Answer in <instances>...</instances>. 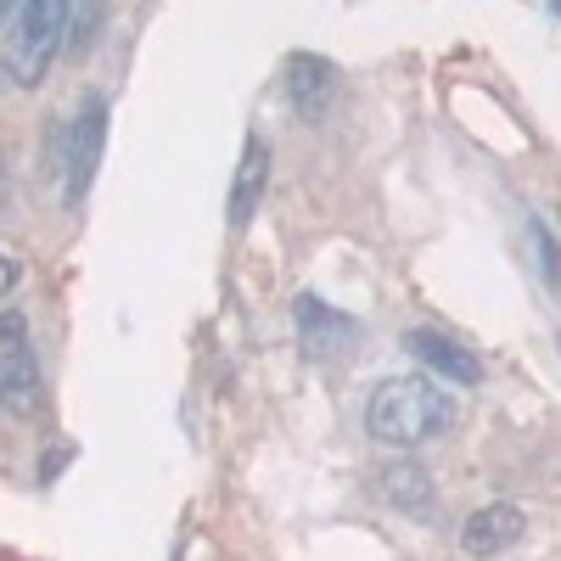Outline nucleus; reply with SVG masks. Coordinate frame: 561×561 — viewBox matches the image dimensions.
Returning <instances> with one entry per match:
<instances>
[{
	"label": "nucleus",
	"mask_w": 561,
	"mask_h": 561,
	"mask_svg": "<svg viewBox=\"0 0 561 561\" xmlns=\"http://www.w3.org/2000/svg\"><path fill=\"white\" fill-rule=\"evenodd\" d=\"M102 140H107V96H79V113L57 129V169H62V197L68 208L84 203L90 180H96V163H102Z\"/></svg>",
	"instance_id": "3"
},
{
	"label": "nucleus",
	"mask_w": 561,
	"mask_h": 561,
	"mask_svg": "<svg viewBox=\"0 0 561 561\" xmlns=\"http://www.w3.org/2000/svg\"><path fill=\"white\" fill-rule=\"evenodd\" d=\"M404 348L427 365V370H438V377H449L455 388H478L483 382V359L472 354V348H460L449 332H433V325H415V332H404Z\"/></svg>",
	"instance_id": "7"
},
{
	"label": "nucleus",
	"mask_w": 561,
	"mask_h": 561,
	"mask_svg": "<svg viewBox=\"0 0 561 561\" xmlns=\"http://www.w3.org/2000/svg\"><path fill=\"white\" fill-rule=\"evenodd\" d=\"M293 325H298V343H304L309 359H343L365 337V325L354 314H343L337 304H325L314 293H298L293 298Z\"/></svg>",
	"instance_id": "4"
},
{
	"label": "nucleus",
	"mask_w": 561,
	"mask_h": 561,
	"mask_svg": "<svg viewBox=\"0 0 561 561\" xmlns=\"http://www.w3.org/2000/svg\"><path fill=\"white\" fill-rule=\"evenodd\" d=\"M280 90H287V102H293L298 118L320 124L325 113H332V102H337V68L325 57H314V51H293L287 73H280Z\"/></svg>",
	"instance_id": "5"
},
{
	"label": "nucleus",
	"mask_w": 561,
	"mask_h": 561,
	"mask_svg": "<svg viewBox=\"0 0 561 561\" xmlns=\"http://www.w3.org/2000/svg\"><path fill=\"white\" fill-rule=\"evenodd\" d=\"M528 534V517H523V505H511V500H494L483 511H472V517L460 523V550L472 556V561H489L500 550H511Z\"/></svg>",
	"instance_id": "6"
},
{
	"label": "nucleus",
	"mask_w": 561,
	"mask_h": 561,
	"mask_svg": "<svg viewBox=\"0 0 561 561\" xmlns=\"http://www.w3.org/2000/svg\"><path fill=\"white\" fill-rule=\"evenodd\" d=\"M12 287H18V259H12L7 248H0V298H7Z\"/></svg>",
	"instance_id": "15"
},
{
	"label": "nucleus",
	"mask_w": 561,
	"mask_h": 561,
	"mask_svg": "<svg viewBox=\"0 0 561 561\" xmlns=\"http://www.w3.org/2000/svg\"><path fill=\"white\" fill-rule=\"evenodd\" d=\"M528 242H534V259H539V270H545V287H550V298H561V248H556L550 225H545L539 214L528 219Z\"/></svg>",
	"instance_id": "11"
},
{
	"label": "nucleus",
	"mask_w": 561,
	"mask_h": 561,
	"mask_svg": "<svg viewBox=\"0 0 561 561\" xmlns=\"http://www.w3.org/2000/svg\"><path fill=\"white\" fill-rule=\"evenodd\" d=\"M0 18H7V39H0V68H7V79L18 90L45 84L57 51L68 45V7L62 0H18Z\"/></svg>",
	"instance_id": "2"
},
{
	"label": "nucleus",
	"mask_w": 561,
	"mask_h": 561,
	"mask_svg": "<svg viewBox=\"0 0 561 561\" xmlns=\"http://www.w3.org/2000/svg\"><path fill=\"white\" fill-rule=\"evenodd\" d=\"M0 410L7 415H34L39 410V365L34 354L12 359L7 370H0Z\"/></svg>",
	"instance_id": "10"
},
{
	"label": "nucleus",
	"mask_w": 561,
	"mask_h": 561,
	"mask_svg": "<svg viewBox=\"0 0 561 561\" xmlns=\"http://www.w3.org/2000/svg\"><path fill=\"white\" fill-rule=\"evenodd\" d=\"M365 427L388 449H421L455 427V399L433 377H388L365 404Z\"/></svg>",
	"instance_id": "1"
},
{
	"label": "nucleus",
	"mask_w": 561,
	"mask_h": 561,
	"mask_svg": "<svg viewBox=\"0 0 561 561\" xmlns=\"http://www.w3.org/2000/svg\"><path fill=\"white\" fill-rule=\"evenodd\" d=\"M377 494L393 511H404V517H427V511L438 505V489L427 478V466H415V460H388L377 472Z\"/></svg>",
	"instance_id": "9"
},
{
	"label": "nucleus",
	"mask_w": 561,
	"mask_h": 561,
	"mask_svg": "<svg viewBox=\"0 0 561 561\" xmlns=\"http://www.w3.org/2000/svg\"><path fill=\"white\" fill-rule=\"evenodd\" d=\"M102 18H107L102 7H68V45H73V51H79L84 39H96Z\"/></svg>",
	"instance_id": "13"
},
{
	"label": "nucleus",
	"mask_w": 561,
	"mask_h": 561,
	"mask_svg": "<svg viewBox=\"0 0 561 561\" xmlns=\"http://www.w3.org/2000/svg\"><path fill=\"white\" fill-rule=\"evenodd\" d=\"M23 354H28V320L18 309H7L0 314V370H7L12 359H23Z\"/></svg>",
	"instance_id": "12"
},
{
	"label": "nucleus",
	"mask_w": 561,
	"mask_h": 561,
	"mask_svg": "<svg viewBox=\"0 0 561 561\" xmlns=\"http://www.w3.org/2000/svg\"><path fill=\"white\" fill-rule=\"evenodd\" d=\"M270 192V140L248 135L242 140V163H237V185H230V230H248L253 214L264 208Z\"/></svg>",
	"instance_id": "8"
},
{
	"label": "nucleus",
	"mask_w": 561,
	"mask_h": 561,
	"mask_svg": "<svg viewBox=\"0 0 561 561\" xmlns=\"http://www.w3.org/2000/svg\"><path fill=\"white\" fill-rule=\"evenodd\" d=\"M174 561H180V556H174Z\"/></svg>",
	"instance_id": "16"
},
{
	"label": "nucleus",
	"mask_w": 561,
	"mask_h": 561,
	"mask_svg": "<svg viewBox=\"0 0 561 561\" xmlns=\"http://www.w3.org/2000/svg\"><path fill=\"white\" fill-rule=\"evenodd\" d=\"M68 460H73V449H68V444H62V449H57L51 460H39V483H51V478L62 472V466H68Z\"/></svg>",
	"instance_id": "14"
}]
</instances>
